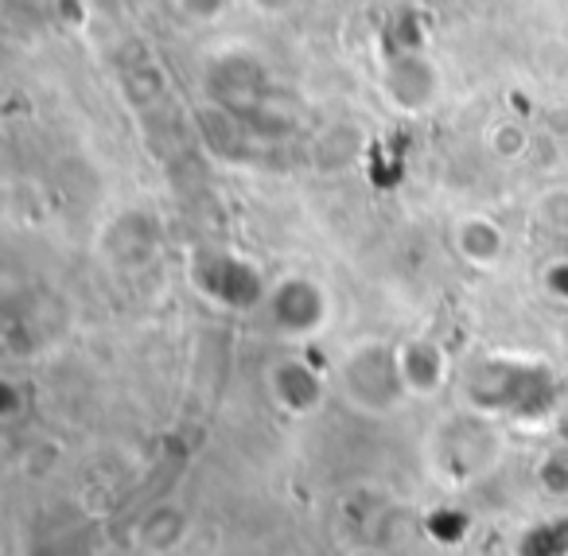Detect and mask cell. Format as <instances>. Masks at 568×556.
Segmentation results:
<instances>
[{
    "instance_id": "cell-2",
    "label": "cell",
    "mask_w": 568,
    "mask_h": 556,
    "mask_svg": "<svg viewBox=\"0 0 568 556\" xmlns=\"http://www.w3.org/2000/svg\"><path fill=\"white\" fill-rule=\"evenodd\" d=\"M459 439L464 436H459L456 421H452V428L440 432V439H433V471L452 491H464L467 483L487 475L498 463V455H503V439H498V432L490 428V421H483V416H479V424H475L471 444L464 447Z\"/></svg>"
},
{
    "instance_id": "cell-6",
    "label": "cell",
    "mask_w": 568,
    "mask_h": 556,
    "mask_svg": "<svg viewBox=\"0 0 568 556\" xmlns=\"http://www.w3.org/2000/svg\"><path fill=\"white\" fill-rule=\"evenodd\" d=\"M397 370L409 397H433L448 382V354L433 338H409L397 346Z\"/></svg>"
},
{
    "instance_id": "cell-3",
    "label": "cell",
    "mask_w": 568,
    "mask_h": 556,
    "mask_svg": "<svg viewBox=\"0 0 568 556\" xmlns=\"http://www.w3.org/2000/svg\"><path fill=\"white\" fill-rule=\"evenodd\" d=\"M265 307L276 335L284 338H308L327 323V296L312 276H284V281H276L265 296Z\"/></svg>"
},
{
    "instance_id": "cell-5",
    "label": "cell",
    "mask_w": 568,
    "mask_h": 556,
    "mask_svg": "<svg viewBox=\"0 0 568 556\" xmlns=\"http://www.w3.org/2000/svg\"><path fill=\"white\" fill-rule=\"evenodd\" d=\"M191 537V509L183 502H156L133 525V545L144 556H175Z\"/></svg>"
},
{
    "instance_id": "cell-10",
    "label": "cell",
    "mask_w": 568,
    "mask_h": 556,
    "mask_svg": "<svg viewBox=\"0 0 568 556\" xmlns=\"http://www.w3.org/2000/svg\"><path fill=\"white\" fill-rule=\"evenodd\" d=\"M545 292H549L552 300H560V304H568V257L552 261V265L545 269Z\"/></svg>"
},
{
    "instance_id": "cell-7",
    "label": "cell",
    "mask_w": 568,
    "mask_h": 556,
    "mask_svg": "<svg viewBox=\"0 0 568 556\" xmlns=\"http://www.w3.org/2000/svg\"><path fill=\"white\" fill-rule=\"evenodd\" d=\"M456 250L467 265L475 269H495L506 253V234L498 230V222L483 219V214H471L456 226Z\"/></svg>"
},
{
    "instance_id": "cell-4",
    "label": "cell",
    "mask_w": 568,
    "mask_h": 556,
    "mask_svg": "<svg viewBox=\"0 0 568 556\" xmlns=\"http://www.w3.org/2000/svg\"><path fill=\"white\" fill-rule=\"evenodd\" d=\"M265 385H268L273 405L281 408L284 416H296V421H301V416L320 413V405H324V397H327L324 377H320L304 358L273 362L268 374H265Z\"/></svg>"
},
{
    "instance_id": "cell-9",
    "label": "cell",
    "mask_w": 568,
    "mask_h": 556,
    "mask_svg": "<svg viewBox=\"0 0 568 556\" xmlns=\"http://www.w3.org/2000/svg\"><path fill=\"white\" fill-rule=\"evenodd\" d=\"M537 483H541L545 494H568V463L560 459V455L545 459L541 467H537Z\"/></svg>"
},
{
    "instance_id": "cell-11",
    "label": "cell",
    "mask_w": 568,
    "mask_h": 556,
    "mask_svg": "<svg viewBox=\"0 0 568 556\" xmlns=\"http://www.w3.org/2000/svg\"><path fill=\"white\" fill-rule=\"evenodd\" d=\"M347 556H397L389 545H382V540H371V545H355L347 548Z\"/></svg>"
},
{
    "instance_id": "cell-1",
    "label": "cell",
    "mask_w": 568,
    "mask_h": 556,
    "mask_svg": "<svg viewBox=\"0 0 568 556\" xmlns=\"http://www.w3.org/2000/svg\"><path fill=\"white\" fill-rule=\"evenodd\" d=\"M343 393L347 401L366 416H389L397 413L409 390L397 370V346L363 343L343 362Z\"/></svg>"
},
{
    "instance_id": "cell-8",
    "label": "cell",
    "mask_w": 568,
    "mask_h": 556,
    "mask_svg": "<svg viewBox=\"0 0 568 556\" xmlns=\"http://www.w3.org/2000/svg\"><path fill=\"white\" fill-rule=\"evenodd\" d=\"M521 556H568V522H549L521 537Z\"/></svg>"
}]
</instances>
